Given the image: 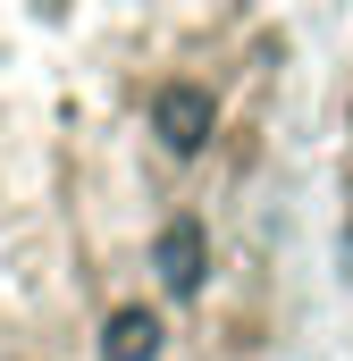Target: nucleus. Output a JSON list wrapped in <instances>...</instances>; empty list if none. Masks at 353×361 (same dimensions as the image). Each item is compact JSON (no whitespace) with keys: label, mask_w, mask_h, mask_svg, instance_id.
Returning a JSON list of instances; mask_svg holds the SVG:
<instances>
[{"label":"nucleus","mask_w":353,"mask_h":361,"mask_svg":"<svg viewBox=\"0 0 353 361\" xmlns=\"http://www.w3.org/2000/svg\"><path fill=\"white\" fill-rule=\"evenodd\" d=\"M294 135L286 0H0V361H286Z\"/></svg>","instance_id":"1"},{"label":"nucleus","mask_w":353,"mask_h":361,"mask_svg":"<svg viewBox=\"0 0 353 361\" xmlns=\"http://www.w3.org/2000/svg\"><path fill=\"white\" fill-rule=\"evenodd\" d=\"M320 252H328V294L353 345V17L320 92Z\"/></svg>","instance_id":"2"}]
</instances>
